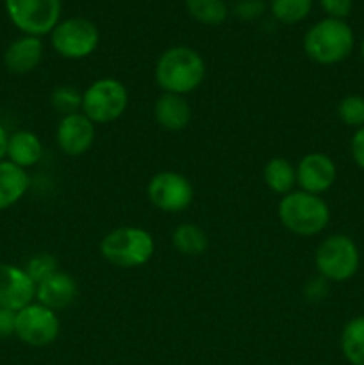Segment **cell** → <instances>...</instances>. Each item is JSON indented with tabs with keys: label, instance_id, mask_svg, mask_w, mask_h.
Segmentation results:
<instances>
[{
	"label": "cell",
	"instance_id": "1",
	"mask_svg": "<svg viewBox=\"0 0 364 365\" xmlns=\"http://www.w3.org/2000/svg\"><path fill=\"white\" fill-rule=\"evenodd\" d=\"M153 75L163 93L186 96L198 89L206 78V63L189 46H171L159 56Z\"/></svg>",
	"mask_w": 364,
	"mask_h": 365
},
{
	"label": "cell",
	"instance_id": "2",
	"mask_svg": "<svg viewBox=\"0 0 364 365\" xmlns=\"http://www.w3.org/2000/svg\"><path fill=\"white\" fill-rule=\"evenodd\" d=\"M355 46V36L345 20L323 18L303 36V52L316 64L332 66L348 59Z\"/></svg>",
	"mask_w": 364,
	"mask_h": 365
},
{
	"label": "cell",
	"instance_id": "3",
	"mask_svg": "<svg viewBox=\"0 0 364 365\" xmlns=\"http://www.w3.org/2000/svg\"><path fill=\"white\" fill-rule=\"evenodd\" d=\"M282 227L300 237L321 234L330 221V209L321 196L305 191H291L282 196L277 207Z\"/></svg>",
	"mask_w": 364,
	"mask_h": 365
},
{
	"label": "cell",
	"instance_id": "4",
	"mask_svg": "<svg viewBox=\"0 0 364 365\" xmlns=\"http://www.w3.org/2000/svg\"><path fill=\"white\" fill-rule=\"evenodd\" d=\"M156 242L152 234L139 227H120L103 235L100 255L109 264L123 269L141 267L153 257Z\"/></svg>",
	"mask_w": 364,
	"mask_h": 365
},
{
	"label": "cell",
	"instance_id": "5",
	"mask_svg": "<svg viewBox=\"0 0 364 365\" xmlns=\"http://www.w3.org/2000/svg\"><path fill=\"white\" fill-rule=\"evenodd\" d=\"M318 274L327 282H348L359 271L360 252L350 235L332 234L320 242L314 253Z\"/></svg>",
	"mask_w": 364,
	"mask_h": 365
},
{
	"label": "cell",
	"instance_id": "6",
	"mask_svg": "<svg viewBox=\"0 0 364 365\" xmlns=\"http://www.w3.org/2000/svg\"><path fill=\"white\" fill-rule=\"evenodd\" d=\"M128 106V91L118 78L103 77L93 81L82 93L81 113L95 125L113 123L123 116Z\"/></svg>",
	"mask_w": 364,
	"mask_h": 365
},
{
	"label": "cell",
	"instance_id": "7",
	"mask_svg": "<svg viewBox=\"0 0 364 365\" xmlns=\"http://www.w3.org/2000/svg\"><path fill=\"white\" fill-rule=\"evenodd\" d=\"M100 43L98 27L88 18L71 16L59 21L50 32V45L63 59L79 61L89 57Z\"/></svg>",
	"mask_w": 364,
	"mask_h": 365
},
{
	"label": "cell",
	"instance_id": "8",
	"mask_svg": "<svg viewBox=\"0 0 364 365\" xmlns=\"http://www.w3.org/2000/svg\"><path fill=\"white\" fill-rule=\"evenodd\" d=\"M11 24L25 36L50 34L61 21V0H6Z\"/></svg>",
	"mask_w": 364,
	"mask_h": 365
},
{
	"label": "cell",
	"instance_id": "9",
	"mask_svg": "<svg viewBox=\"0 0 364 365\" xmlns=\"http://www.w3.org/2000/svg\"><path fill=\"white\" fill-rule=\"evenodd\" d=\"M61 323L57 312L46 309L41 303L32 302L16 312L14 335L31 348H46L59 337Z\"/></svg>",
	"mask_w": 364,
	"mask_h": 365
},
{
	"label": "cell",
	"instance_id": "10",
	"mask_svg": "<svg viewBox=\"0 0 364 365\" xmlns=\"http://www.w3.org/2000/svg\"><path fill=\"white\" fill-rule=\"evenodd\" d=\"M146 196L156 209L168 214H178L193 202V185L184 175L177 171H159L150 178Z\"/></svg>",
	"mask_w": 364,
	"mask_h": 365
},
{
	"label": "cell",
	"instance_id": "11",
	"mask_svg": "<svg viewBox=\"0 0 364 365\" xmlns=\"http://www.w3.org/2000/svg\"><path fill=\"white\" fill-rule=\"evenodd\" d=\"M338 178L335 163L321 152L307 153L296 166V185L300 191L321 196L327 192Z\"/></svg>",
	"mask_w": 364,
	"mask_h": 365
},
{
	"label": "cell",
	"instance_id": "12",
	"mask_svg": "<svg viewBox=\"0 0 364 365\" xmlns=\"http://www.w3.org/2000/svg\"><path fill=\"white\" fill-rule=\"evenodd\" d=\"M96 125L82 113L63 116L56 128V141L61 152L68 157H79L95 143Z\"/></svg>",
	"mask_w": 364,
	"mask_h": 365
},
{
	"label": "cell",
	"instance_id": "13",
	"mask_svg": "<svg viewBox=\"0 0 364 365\" xmlns=\"http://www.w3.org/2000/svg\"><path fill=\"white\" fill-rule=\"evenodd\" d=\"M36 299V284L24 267L0 262V309L18 312Z\"/></svg>",
	"mask_w": 364,
	"mask_h": 365
},
{
	"label": "cell",
	"instance_id": "14",
	"mask_svg": "<svg viewBox=\"0 0 364 365\" xmlns=\"http://www.w3.org/2000/svg\"><path fill=\"white\" fill-rule=\"evenodd\" d=\"M79 296V285L74 277L68 273L57 271L50 278L36 285V302L41 303L46 309L59 312L75 303Z\"/></svg>",
	"mask_w": 364,
	"mask_h": 365
},
{
	"label": "cell",
	"instance_id": "15",
	"mask_svg": "<svg viewBox=\"0 0 364 365\" xmlns=\"http://www.w3.org/2000/svg\"><path fill=\"white\" fill-rule=\"evenodd\" d=\"M43 59L41 38L20 36L7 45L4 52V66L14 75H25L34 71Z\"/></svg>",
	"mask_w": 364,
	"mask_h": 365
},
{
	"label": "cell",
	"instance_id": "16",
	"mask_svg": "<svg viewBox=\"0 0 364 365\" xmlns=\"http://www.w3.org/2000/svg\"><path fill=\"white\" fill-rule=\"evenodd\" d=\"M153 116L164 130L181 132L191 121V107L184 96L163 93L153 103Z\"/></svg>",
	"mask_w": 364,
	"mask_h": 365
},
{
	"label": "cell",
	"instance_id": "17",
	"mask_svg": "<svg viewBox=\"0 0 364 365\" xmlns=\"http://www.w3.org/2000/svg\"><path fill=\"white\" fill-rule=\"evenodd\" d=\"M31 185L27 170L16 166L11 160H0V212L16 205Z\"/></svg>",
	"mask_w": 364,
	"mask_h": 365
},
{
	"label": "cell",
	"instance_id": "18",
	"mask_svg": "<svg viewBox=\"0 0 364 365\" xmlns=\"http://www.w3.org/2000/svg\"><path fill=\"white\" fill-rule=\"evenodd\" d=\"M43 157V145L38 135L31 130H16L9 134L7 141L6 159L16 166L27 168L36 166Z\"/></svg>",
	"mask_w": 364,
	"mask_h": 365
},
{
	"label": "cell",
	"instance_id": "19",
	"mask_svg": "<svg viewBox=\"0 0 364 365\" xmlns=\"http://www.w3.org/2000/svg\"><path fill=\"white\" fill-rule=\"evenodd\" d=\"M263 178L270 191L285 196L291 191H295L296 168L284 157H273L264 166Z\"/></svg>",
	"mask_w": 364,
	"mask_h": 365
},
{
	"label": "cell",
	"instance_id": "20",
	"mask_svg": "<svg viewBox=\"0 0 364 365\" xmlns=\"http://www.w3.org/2000/svg\"><path fill=\"white\" fill-rule=\"evenodd\" d=\"M171 245L181 255L198 257L209 248L207 234L195 223H182L171 234Z\"/></svg>",
	"mask_w": 364,
	"mask_h": 365
},
{
	"label": "cell",
	"instance_id": "21",
	"mask_svg": "<svg viewBox=\"0 0 364 365\" xmlns=\"http://www.w3.org/2000/svg\"><path fill=\"white\" fill-rule=\"evenodd\" d=\"M339 346L350 365H364V316L353 317L343 327Z\"/></svg>",
	"mask_w": 364,
	"mask_h": 365
},
{
	"label": "cell",
	"instance_id": "22",
	"mask_svg": "<svg viewBox=\"0 0 364 365\" xmlns=\"http://www.w3.org/2000/svg\"><path fill=\"white\" fill-rule=\"evenodd\" d=\"M186 9L193 20L203 25H220L228 16L223 0H186Z\"/></svg>",
	"mask_w": 364,
	"mask_h": 365
},
{
	"label": "cell",
	"instance_id": "23",
	"mask_svg": "<svg viewBox=\"0 0 364 365\" xmlns=\"http://www.w3.org/2000/svg\"><path fill=\"white\" fill-rule=\"evenodd\" d=\"M270 9L277 21L284 25H295L309 16L313 0H271Z\"/></svg>",
	"mask_w": 364,
	"mask_h": 365
},
{
	"label": "cell",
	"instance_id": "24",
	"mask_svg": "<svg viewBox=\"0 0 364 365\" xmlns=\"http://www.w3.org/2000/svg\"><path fill=\"white\" fill-rule=\"evenodd\" d=\"M50 106L61 114V118L81 113L82 93L74 86H57L50 95Z\"/></svg>",
	"mask_w": 364,
	"mask_h": 365
},
{
	"label": "cell",
	"instance_id": "25",
	"mask_svg": "<svg viewBox=\"0 0 364 365\" xmlns=\"http://www.w3.org/2000/svg\"><path fill=\"white\" fill-rule=\"evenodd\" d=\"M338 116L346 127L357 128L364 127V96L346 95L338 103Z\"/></svg>",
	"mask_w": 364,
	"mask_h": 365
},
{
	"label": "cell",
	"instance_id": "26",
	"mask_svg": "<svg viewBox=\"0 0 364 365\" xmlns=\"http://www.w3.org/2000/svg\"><path fill=\"white\" fill-rule=\"evenodd\" d=\"M25 273L31 277V280L34 282L36 285L41 284L43 280H46V278H50L52 274H56L57 271V260L56 257L50 255V253H36V255H32L31 259L27 260V264H25Z\"/></svg>",
	"mask_w": 364,
	"mask_h": 365
},
{
	"label": "cell",
	"instance_id": "27",
	"mask_svg": "<svg viewBox=\"0 0 364 365\" xmlns=\"http://www.w3.org/2000/svg\"><path fill=\"white\" fill-rule=\"evenodd\" d=\"M320 6L327 13V18L345 20L352 13L353 0H320Z\"/></svg>",
	"mask_w": 364,
	"mask_h": 365
},
{
	"label": "cell",
	"instance_id": "28",
	"mask_svg": "<svg viewBox=\"0 0 364 365\" xmlns=\"http://www.w3.org/2000/svg\"><path fill=\"white\" fill-rule=\"evenodd\" d=\"M303 294H305L307 302H313V303L323 302L328 294V282L318 274L316 278L307 282L305 287H303Z\"/></svg>",
	"mask_w": 364,
	"mask_h": 365
},
{
	"label": "cell",
	"instance_id": "29",
	"mask_svg": "<svg viewBox=\"0 0 364 365\" xmlns=\"http://www.w3.org/2000/svg\"><path fill=\"white\" fill-rule=\"evenodd\" d=\"M234 13L241 20H256L264 13V2L263 0H239L236 4Z\"/></svg>",
	"mask_w": 364,
	"mask_h": 365
},
{
	"label": "cell",
	"instance_id": "30",
	"mask_svg": "<svg viewBox=\"0 0 364 365\" xmlns=\"http://www.w3.org/2000/svg\"><path fill=\"white\" fill-rule=\"evenodd\" d=\"M350 153H352V159L357 168L364 171V127L353 132L352 139H350Z\"/></svg>",
	"mask_w": 364,
	"mask_h": 365
},
{
	"label": "cell",
	"instance_id": "31",
	"mask_svg": "<svg viewBox=\"0 0 364 365\" xmlns=\"http://www.w3.org/2000/svg\"><path fill=\"white\" fill-rule=\"evenodd\" d=\"M14 324H16V312L0 309V339H7L14 335Z\"/></svg>",
	"mask_w": 364,
	"mask_h": 365
},
{
	"label": "cell",
	"instance_id": "32",
	"mask_svg": "<svg viewBox=\"0 0 364 365\" xmlns=\"http://www.w3.org/2000/svg\"><path fill=\"white\" fill-rule=\"evenodd\" d=\"M7 141H9V134H7L6 127L0 123V160L6 159V152H7Z\"/></svg>",
	"mask_w": 364,
	"mask_h": 365
},
{
	"label": "cell",
	"instance_id": "33",
	"mask_svg": "<svg viewBox=\"0 0 364 365\" xmlns=\"http://www.w3.org/2000/svg\"><path fill=\"white\" fill-rule=\"evenodd\" d=\"M360 57H363V63H364V38L360 41Z\"/></svg>",
	"mask_w": 364,
	"mask_h": 365
}]
</instances>
